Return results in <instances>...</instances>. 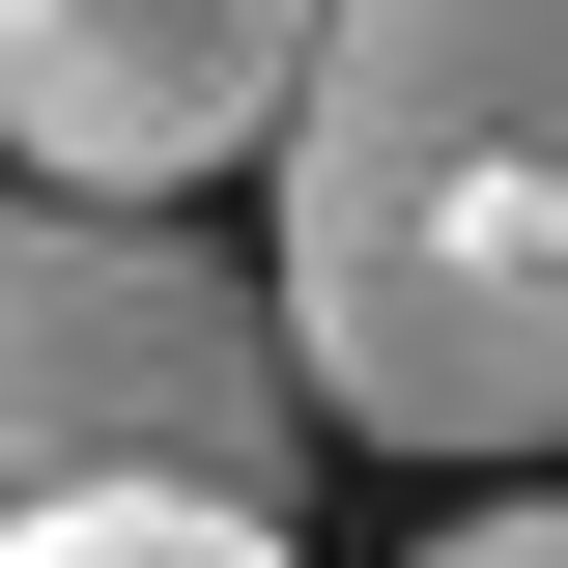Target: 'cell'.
Masks as SVG:
<instances>
[{"instance_id":"cell-1","label":"cell","mask_w":568,"mask_h":568,"mask_svg":"<svg viewBox=\"0 0 568 568\" xmlns=\"http://www.w3.org/2000/svg\"><path fill=\"white\" fill-rule=\"evenodd\" d=\"M256 256L369 455H568V0H313Z\"/></svg>"},{"instance_id":"cell-2","label":"cell","mask_w":568,"mask_h":568,"mask_svg":"<svg viewBox=\"0 0 568 568\" xmlns=\"http://www.w3.org/2000/svg\"><path fill=\"white\" fill-rule=\"evenodd\" d=\"M313 426L342 398L284 342V256H200L171 200L0 171V511H58V484H227V511H284Z\"/></svg>"},{"instance_id":"cell-3","label":"cell","mask_w":568,"mask_h":568,"mask_svg":"<svg viewBox=\"0 0 568 568\" xmlns=\"http://www.w3.org/2000/svg\"><path fill=\"white\" fill-rule=\"evenodd\" d=\"M284 85H313V0H0V171L58 200L284 171Z\"/></svg>"},{"instance_id":"cell-4","label":"cell","mask_w":568,"mask_h":568,"mask_svg":"<svg viewBox=\"0 0 568 568\" xmlns=\"http://www.w3.org/2000/svg\"><path fill=\"white\" fill-rule=\"evenodd\" d=\"M0 568H284V511H227V484H58V511H0Z\"/></svg>"},{"instance_id":"cell-5","label":"cell","mask_w":568,"mask_h":568,"mask_svg":"<svg viewBox=\"0 0 568 568\" xmlns=\"http://www.w3.org/2000/svg\"><path fill=\"white\" fill-rule=\"evenodd\" d=\"M426 568H568V511H455V540H426Z\"/></svg>"}]
</instances>
